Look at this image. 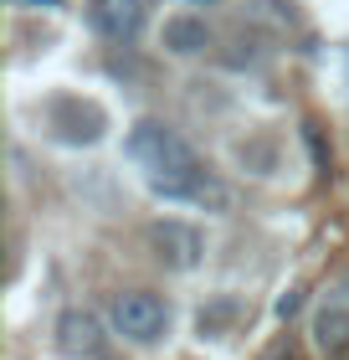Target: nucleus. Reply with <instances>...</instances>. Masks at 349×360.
Wrapping results in <instances>:
<instances>
[{
  "label": "nucleus",
  "mask_w": 349,
  "mask_h": 360,
  "mask_svg": "<svg viewBox=\"0 0 349 360\" xmlns=\"http://www.w3.org/2000/svg\"><path fill=\"white\" fill-rule=\"evenodd\" d=\"M124 155L149 175V191L159 201H190V206H211V211H226V201H231L226 186L195 160V150L159 119H139L129 129Z\"/></svg>",
  "instance_id": "obj_1"
},
{
  "label": "nucleus",
  "mask_w": 349,
  "mask_h": 360,
  "mask_svg": "<svg viewBox=\"0 0 349 360\" xmlns=\"http://www.w3.org/2000/svg\"><path fill=\"white\" fill-rule=\"evenodd\" d=\"M108 319H113V330H119L124 340H134V345H149V340H159V335H164V319H170V309H164L154 293L129 288V293H113Z\"/></svg>",
  "instance_id": "obj_2"
},
{
  "label": "nucleus",
  "mask_w": 349,
  "mask_h": 360,
  "mask_svg": "<svg viewBox=\"0 0 349 360\" xmlns=\"http://www.w3.org/2000/svg\"><path fill=\"white\" fill-rule=\"evenodd\" d=\"M144 15H149V6L144 0H88V21H93V31L103 41H134L139 31H144Z\"/></svg>",
  "instance_id": "obj_3"
},
{
  "label": "nucleus",
  "mask_w": 349,
  "mask_h": 360,
  "mask_svg": "<svg viewBox=\"0 0 349 360\" xmlns=\"http://www.w3.org/2000/svg\"><path fill=\"white\" fill-rule=\"evenodd\" d=\"M149 242H154V257L164 268L175 273H190L195 263H201V232H195L190 221H154V232H149Z\"/></svg>",
  "instance_id": "obj_4"
},
{
  "label": "nucleus",
  "mask_w": 349,
  "mask_h": 360,
  "mask_svg": "<svg viewBox=\"0 0 349 360\" xmlns=\"http://www.w3.org/2000/svg\"><path fill=\"white\" fill-rule=\"evenodd\" d=\"M313 345H319L324 355H339L349 345V288L329 293L324 309L313 314Z\"/></svg>",
  "instance_id": "obj_5"
},
{
  "label": "nucleus",
  "mask_w": 349,
  "mask_h": 360,
  "mask_svg": "<svg viewBox=\"0 0 349 360\" xmlns=\"http://www.w3.org/2000/svg\"><path fill=\"white\" fill-rule=\"evenodd\" d=\"M62 350L67 355H103V330H98V319L82 314V309H67V314H62Z\"/></svg>",
  "instance_id": "obj_6"
},
{
  "label": "nucleus",
  "mask_w": 349,
  "mask_h": 360,
  "mask_svg": "<svg viewBox=\"0 0 349 360\" xmlns=\"http://www.w3.org/2000/svg\"><path fill=\"white\" fill-rule=\"evenodd\" d=\"M164 46H170L175 57H195V52L211 46V26L201 15H170V21H164Z\"/></svg>",
  "instance_id": "obj_7"
},
{
  "label": "nucleus",
  "mask_w": 349,
  "mask_h": 360,
  "mask_svg": "<svg viewBox=\"0 0 349 360\" xmlns=\"http://www.w3.org/2000/svg\"><path fill=\"white\" fill-rule=\"evenodd\" d=\"M298 309H303V293H298V288H288V293L277 299V319H293Z\"/></svg>",
  "instance_id": "obj_8"
},
{
  "label": "nucleus",
  "mask_w": 349,
  "mask_h": 360,
  "mask_svg": "<svg viewBox=\"0 0 349 360\" xmlns=\"http://www.w3.org/2000/svg\"><path fill=\"white\" fill-rule=\"evenodd\" d=\"M15 6H21V11H62L67 0H15Z\"/></svg>",
  "instance_id": "obj_9"
},
{
  "label": "nucleus",
  "mask_w": 349,
  "mask_h": 360,
  "mask_svg": "<svg viewBox=\"0 0 349 360\" xmlns=\"http://www.w3.org/2000/svg\"><path fill=\"white\" fill-rule=\"evenodd\" d=\"M180 6H216V0H180Z\"/></svg>",
  "instance_id": "obj_10"
}]
</instances>
